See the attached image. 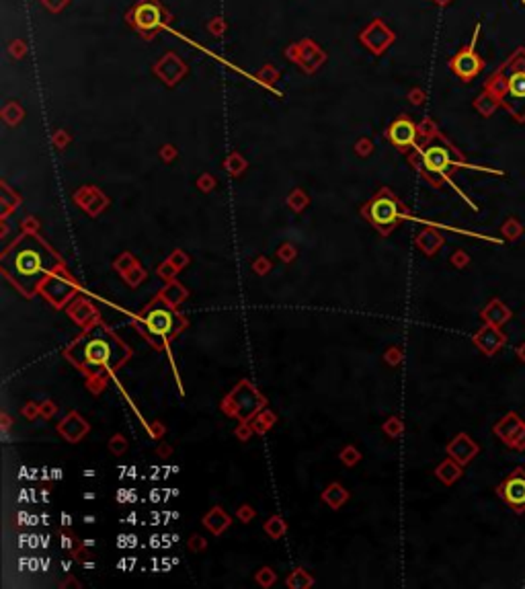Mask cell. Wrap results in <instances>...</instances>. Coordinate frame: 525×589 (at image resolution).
<instances>
[{
	"mask_svg": "<svg viewBox=\"0 0 525 589\" xmlns=\"http://www.w3.org/2000/svg\"><path fill=\"white\" fill-rule=\"evenodd\" d=\"M497 74L501 76L499 101L517 121H525V48L517 50Z\"/></svg>",
	"mask_w": 525,
	"mask_h": 589,
	"instance_id": "obj_1",
	"label": "cell"
},
{
	"mask_svg": "<svg viewBox=\"0 0 525 589\" xmlns=\"http://www.w3.org/2000/svg\"><path fill=\"white\" fill-rule=\"evenodd\" d=\"M421 152V167L425 169V173L433 175V177H441L443 181H450V171L456 167H468V169H476V171H484V173H492V175H505L503 171H495V169H486V167H474V165H464L462 161L454 158V150L448 144H429L425 148L418 150Z\"/></svg>",
	"mask_w": 525,
	"mask_h": 589,
	"instance_id": "obj_2",
	"label": "cell"
},
{
	"mask_svg": "<svg viewBox=\"0 0 525 589\" xmlns=\"http://www.w3.org/2000/svg\"><path fill=\"white\" fill-rule=\"evenodd\" d=\"M48 259H50L48 251L35 240H29L19 251H15L12 271L21 280H37L48 269Z\"/></svg>",
	"mask_w": 525,
	"mask_h": 589,
	"instance_id": "obj_3",
	"label": "cell"
},
{
	"mask_svg": "<svg viewBox=\"0 0 525 589\" xmlns=\"http://www.w3.org/2000/svg\"><path fill=\"white\" fill-rule=\"evenodd\" d=\"M365 218L382 233V235H388L400 220H403V210L398 206V201L388 195V193H382V195H376L369 206L365 208Z\"/></svg>",
	"mask_w": 525,
	"mask_h": 589,
	"instance_id": "obj_4",
	"label": "cell"
},
{
	"mask_svg": "<svg viewBox=\"0 0 525 589\" xmlns=\"http://www.w3.org/2000/svg\"><path fill=\"white\" fill-rule=\"evenodd\" d=\"M478 31H480V27H476V31H474V37H472L470 46L462 48V50H460L454 58L450 60V68H452V72H454L458 78L466 80V82L474 80V78L482 72V68H484V60L480 58V56H478V52H476Z\"/></svg>",
	"mask_w": 525,
	"mask_h": 589,
	"instance_id": "obj_5",
	"label": "cell"
},
{
	"mask_svg": "<svg viewBox=\"0 0 525 589\" xmlns=\"http://www.w3.org/2000/svg\"><path fill=\"white\" fill-rule=\"evenodd\" d=\"M492 433L511 450L525 452V421L517 413H507L499 423H495Z\"/></svg>",
	"mask_w": 525,
	"mask_h": 589,
	"instance_id": "obj_6",
	"label": "cell"
},
{
	"mask_svg": "<svg viewBox=\"0 0 525 589\" xmlns=\"http://www.w3.org/2000/svg\"><path fill=\"white\" fill-rule=\"evenodd\" d=\"M144 325L148 329V335L158 339H169L173 337L176 331V316L175 310L171 306H154L146 316H144Z\"/></svg>",
	"mask_w": 525,
	"mask_h": 589,
	"instance_id": "obj_7",
	"label": "cell"
},
{
	"mask_svg": "<svg viewBox=\"0 0 525 589\" xmlns=\"http://www.w3.org/2000/svg\"><path fill=\"white\" fill-rule=\"evenodd\" d=\"M129 21L138 31L150 33L163 27V8L156 0H140L129 12Z\"/></svg>",
	"mask_w": 525,
	"mask_h": 589,
	"instance_id": "obj_8",
	"label": "cell"
},
{
	"mask_svg": "<svg viewBox=\"0 0 525 589\" xmlns=\"http://www.w3.org/2000/svg\"><path fill=\"white\" fill-rule=\"evenodd\" d=\"M499 497L505 499L507 505L513 507L515 514H524L525 511V471L517 469L503 484L497 487Z\"/></svg>",
	"mask_w": 525,
	"mask_h": 589,
	"instance_id": "obj_9",
	"label": "cell"
},
{
	"mask_svg": "<svg viewBox=\"0 0 525 589\" xmlns=\"http://www.w3.org/2000/svg\"><path fill=\"white\" fill-rule=\"evenodd\" d=\"M474 345L482 352L484 355L492 357L497 352H501L505 345H507V335L501 331V327H495V325H486L472 337Z\"/></svg>",
	"mask_w": 525,
	"mask_h": 589,
	"instance_id": "obj_10",
	"label": "cell"
},
{
	"mask_svg": "<svg viewBox=\"0 0 525 589\" xmlns=\"http://www.w3.org/2000/svg\"><path fill=\"white\" fill-rule=\"evenodd\" d=\"M416 136H418V127L409 118H398L388 127V138L398 150H409L416 146Z\"/></svg>",
	"mask_w": 525,
	"mask_h": 589,
	"instance_id": "obj_11",
	"label": "cell"
},
{
	"mask_svg": "<svg viewBox=\"0 0 525 589\" xmlns=\"http://www.w3.org/2000/svg\"><path fill=\"white\" fill-rule=\"evenodd\" d=\"M82 355H84V363L86 365H95V368H103V365H109L111 357H113V350H111V343L103 337H93L84 343V350H82Z\"/></svg>",
	"mask_w": 525,
	"mask_h": 589,
	"instance_id": "obj_12",
	"label": "cell"
},
{
	"mask_svg": "<svg viewBox=\"0 0 525 589\" xmlns=\"http://www.w3.org/2000/svg\"><path fill=\"white\" fill-rule=\"evenodd\" d=\"M448 456L454 458L456 462H460L462 466H466L468 462H472L478 454V444L468 435V433H458L450 444H448Z\"/></svg>",
	"mask_w": 525,
	"mask_h": 589,
	"instance_id": "obj_13",
	"label": "cell"
},
{
	"mask_svg": "<svg viewBox=\"0 0 525 589\" xmlns=\"http://www.w3.org/2000/svg\"><path fill=\"white\" fill-rule=\"evenodd\" d=\"M511 316H513L511 308L505 302H501L499 298H492L480 312V318L486 325H495V327H503L505 323L511 320Z\"/></svg>",
	"mask_w": 525,
	"mask_h": 589,
	"instance_id": "obj_14",
	"label": "cell"
},
{
	"mask_svg": "<svg viewBox=\"0 0 525 589\" xmlns=\"http://www.w3.org/2000/svg\"><path fill=\"white\" fill-rule=\"evenodd\" d=\"M59 433L68 440V442H78L82 435H86V431H89V425H86V421H82L76 413H72V415H68L62 423H59Z\"/></svg>",
	"mask_w": 525,
	"mask_h": 589,
	"instance_id": "obj_15",
	"label": "cell"
},
{
	"mask_svg": "<svg viewBox=\"0 0 525 589\" xmlns=\"http://www.w3.org/2000/svg\"><path fill=\"white\" fill-rule=\"evenodd\" d=\"M203 526L212 532V534L220 536V534H224V532L230 528V518H228V514H226L222 507H214V509L203 518Z\"/></svg>",
	"mask_w": 525,
	"mask_h": 589,
	"instance_id": "obj_16",
	"label": "cell"
},
{
	"mask_svg": "<svg viewBox=\"0 0 525 589\" xmlns=\"http://www.w3.org/2000/svg\"><path fill=\"white\" fill-rule=\"evenodd\" d=\"M435 476L443 482V484H454L456 480H460V476H462V464L460 462H456L454 458H448V460H443L437 469H435Z\"/></svg>",
	"mask_w": 525,
	"mask_h": 589,
	"instance_id": "obj_17",
	"label": "cell"
},
{
	"mask_svg": "<svg viewBox=\"0 0 525 589\" xmlns=\"http://www.w3.org/2000/svg\"><path fill=\"white\" fill-rule=\"evenodd\" d=\"M416 244H418V248L425 253V255H435L439 248H441V244H443V238L437 235L435 230H425V233H421L418 235V238H416Z\"/></svg>",
	"mask_w": 525,
	"mask_h": 589,
	"instance_id": "obj_18",
	"label": "cell"
},
{
	"mask_svg": "<svg viewBox=\"0 0 525 589\" xmlns=\"http://www.w3.org/2000/svg\"><path fill=\"white\" fill-rule=\"evenodd\" d=\"M347 499H349V493H347L339 482H333V484L322 493V501L329 503L333 509H339Z\"/></svg>",
	"mask_w": 525,
	"mask_h": 589,
	"instance_id": "obj_19",
	"label": "cell"
},
{
	"mask_svg": "<svg viewBox=\"0 0 525 589\" xmlns=\"http://www.w3.org/2000/svg\"><path fill=\"white\" fill-rule=\"evenodd\" d=\"M160 298H163L169 306H176V304H181V302L187 298V290H185L183 286H178L176 282H171V284L163 290Z\"/></svg>",
	"mask_w": 525,
	"mask_h": 589,
	"instance_id": "obj_20",
	"label": "cell"
},
{
	"mask_svg": "<svg viewBox=\"0 0 525 589\" xmlns=\"http://www.w3.org/2000/svg\"><path fill=\"white\" fill-rule=\"evenodd\" d=\"M288 586H290L292 589L312 588V586H314V579H312V577H310L304 569H295L292 575L288 577Z\"/></svg>",
	"mask_w": 525,
	"mask_h": 589,
	"instance_id": "obj_21",
	"label": "cell"
},
{
	"mask_svg": "<svg viewBox=\"0 0 525 589\" xmlns=\"http://www.w3.org/2000/svg\"><path fill=\"white\" fill-rule=\"evenodd\" d=\"M286 530H288V526H286V522L279 518V516H273L267 524H265V532L271 536V538H279V536H284L286 534Z\"/></svg>",
	"mask_w": 525,
	"mask_h": 589,
	"instance_id": "obj_22",
	"label": "cell"
},
{
	"mask_svg": "<svg viewBox=\"0 0 525 589\" xmlns=\"http://www.w3.org/2000/svg\"><path fill=\"white\" fill-rule=\"evenodd\" d=\"M403 421L398 419V417H390L386 423H384V431L390 435V437H398L400 433H403Z\"/></svg>",
	"mask_w": 525,
	"mask_h": 589,
	"instance_id": "obj_23",
	"label": "cell"
},
{
	"mask_svg": "<svg viewBox=\"0 0 525 589\" xmlns=\"http://www.w3.org/2000/svg\"><path fill=\"white\" fill-rule=\"evenodd\" d=\"M341 460H343V464H347V466H355V464L361 460V454H359V450H357L355 446H347V448L341 452Z\"/></svg>",
	"mask_w": 525,
	"mask_h": 589,
	"instance_id": "obj_24",
	"label": "cell"
},
{
	"mask_svg": "<svg viewBox=\"0 0 525 589\" xmlns=\"http://www.w3.org/2000/svg\"><path fill=\"white\" fill-rule=\"evenodd\" d=\"M522 233H524V228H522V224L515 222V220H509V222L505 224V228H503V235L507 236L509 240H517V238L522 236Z\"/></svg>",
	"mask_w": 525,
	"mask_h": 589,
	"instance_id": "obj_25",
	"label": "cell"
},
{
	"mask_svg": "<svg viewBox=\"0 0 525 589\" xmlns=\"http://www.w3.org/2000/svg\"><path fill=\"white\" fill-rule=\"evenodd\" d=\"M273 581H275V573H273L269 567H265V569H261V571L257 573V583H259V586H263V588H271V586H273Z\"/></svg>",
	"mask_w": 525,
	"mask_h": 589,
	"instance_id": "obj_26",
	"label": "cell"
},
{
	"mask_svg": "<svg viewBox=\"0 0 525 589\" xmlns=\"http://www.w3.org/2000/svg\"><path fill=\"white\" fill-rule=\"evenodd\" d=\"M123 275H125L127 284H131V286H138V284H140V282L144 280V275H146V273H144V269H140V267L136 265V267H131V269H129L127 273H123Z\"/></svg>",
	"mask_w": 525,
	"mask_h": 589,
	"instance_id": "obj_27",
	"label": "cell"
},
{
	"mask_svg": "<svg viewBox=\"0 0 525 589\" xmlns=\"http://www.w3.org/2000/svg\"><path fill=\"white\" fill-rule=\"evenodd\" d=\"M156 273H158V275H160L163 280H169V282H171V280L175 278L176 267L173 265V263H171V261H167V263H163V265H160V267L156 269Z\"/></svg>",
	"mask_w": 525,
	"mask_h": 589,
	"instance_id": "obj_28",
	"label": "cell"
},
{
	"mask_svg": "<svg viewBox=\"0 0 525 589\" xmlns=\"http://www.w3.org/2000/svg\"><path fill=\"white\" fill-rule=\"evenodd\" d=\"M109 450H111L113 454H123V452L127 450V442H125V437H123V435H116V437H111V442H109Z\"/></svg>",
	"mask_w": 525,
	"mask_h": 589,
	"instance_id": "obj_29",
	"label": "cell"
},
{
	"mask_svg": "<svg viewBox=\"0 0 525 589\" xmlns=\"http://www.w3.org/2000/svg\"><path fill=\"white\" fill-rule=\"evenodd\" d=\"M136 265H138V263H136L129 255H123V257H121V259L116 263V267L119 273H127V271H129L131 267H136Z\"/></svg>",
	"mask_w": 525,
	"mask_h": 589,
	"instance_id": "obj_30",
	"label": "cell"
},
{
	"mask_svg": "<svg viewBox=\"0 0 525 589\" xmlns=\"http://www.w3.org/2000/svg\"><path fill=\"white\" fill-rule=\"evenodd\" d=\"M468 263H470V257H468L464 251H458V253H454V255H452V265H454V267L464 269Z\"/></svg>",
	"mask_w": 525,
	"mask_h": 589,
	"instance_id": "obj_31",
	"label": "cell"
},
{
	"mask_svg": "<svg viewBox=\"0 0 525 589\" xmlns=\"http://www.w3.org/2000/svg\"><path fill=\"white\" fill-rule=\"evenodd\" d=\"M400 359H403V354H400L398 347H390V350L386 352V361H388L390 365H398Z\"/></svg>",
	"mask_w": 525,
	"mask_h": 589,
	"instance_id": "obj_32",
	"label": "cell"
},
{
	"mask_svg": "<svg viewBox=\"0 0 525 589\" xmlns=\"http://www.w3.org/2000/svg\"><path fill=\"white\" fill-rule=\"evenodd\" d=\"M169 261H171V263L175 265L176 269H181V267H185V265L189 263L187 255H185V253H178V251H176V253H173V257H171Z\"/></svg>",
	"mask_w": 525,
	"mask_h": 589,
	"instance_id": "obj_33",
	"label": "cell"
},
{
	"mask_svg": "<svg viewBox=\"0 0 525 589\" xmlns=\"http://www.w3.org/2000/svg\"><path fill=\"white\" fill-rule=\"evenodd\" d=\"M238 518H240V522H250V520L255 518V509L248 507V505H242V507L238 509Z\"/></svg>",
	"mask_w": 525,
	"mask_h": 589,
	"instance_id": "obj_34",
	"label": "cell"
},
{
	"mask_svg": "<svg viewBox=\"0 0 525 589\" xmlns=\"http://www.w3.org/2000/svg\"><path fill=\"white\" fill-rule=\"evenodd\" d=\"M269 269H271V263L267 259H257V263H255V271L257 273H267Z\"/></svg>",
	"mask_w": 525,
	"mask_h": 589,
	"instance_id": "obj_35",
	"label": "cell"
},
{
	"mask_svg": "<svg viewBox=\"0 0 525 589\" xmlns=\"http://www.w3.org/2000/svg\"><path fill=\"white\" fill-rule=\"evenodd\" d=\"M189 548L191 550H203L205 548V540L201 536H193L191 542H189Z\"/></svg>",
	"mask_w": 525,
	"mask_h": 589,
	"instance_id": "obj_36",
	"label": "cell"
},
{
	"mask_svg": "<svg viewBox=\"0 0 525 589\" xmlns=\"http://www.w3.org/2000/svg\"><path fill=\"white\" fill-rule=\"evenodd\" d=\"M279 257H282L284 261H292V259H293V251H292V248H290V244H286V248H284V251L279 253Z\"/></svg>",
	"mask_w": 525,
	"mask_h": 589,
	"instance_id": "obj_37",
	"label": "cell"
},
{
	"mask_svg": "<svg viewBox=\"0 0 525 589\" xmlns=\"http://www.w3.org/2000/svg\"><path fill=\"white\" fill-rule=\"evenodd\" d=\"M515 355H517V359H519L522 363H525V341L524 343H519V347L515 350Z\"/></svg>",
	"mask_w": 525,
	"mask_h": 589,
	"instance_id": "obj_38",
	"label": "cell"
}]
</instances>
